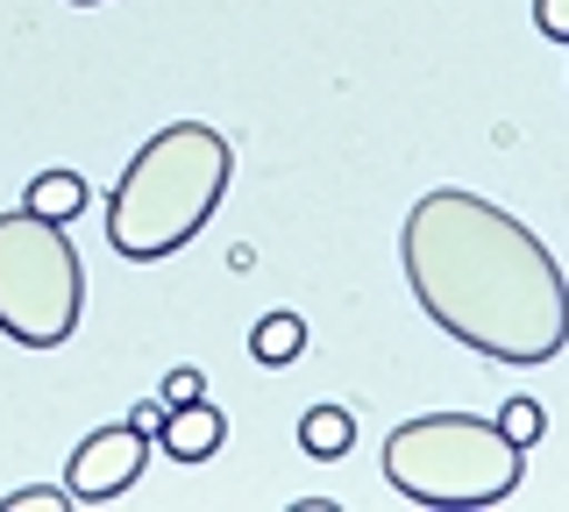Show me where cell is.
I'll list each match as a JSON object with an SVG mask.
<instances>
[{
	"instance_id": "5",
	"label": "cell",
	"mask_w": 569,
	"mask_h": 512,
	"mask_svg": "<svg viewBox=\"0 0 569 512\" xmlns=\"http://www.w3.org/2000/svg\"><path fill=\"white\" fill-rule=\"evenodd\" d=\"M142 463H150V434L142 428H129V420H121V428H93L79 449H71L64 491L79 505H114L121 491L142 476Z\"/></svg>"
},
{
	"instance_id": "1",
	"label": "cell",
	"mask_w": 569,
	"mask_h": 512,
	"mask_svg": "<svg viewBox=\"0 0 569 512\" xmlns=\"http://www.w3.org/2000/svg\"><path fill=\"white\" fill-rule=\"evenodd\" d=\"M420 313L491 363H548L569 342V278L548 242L477 192H427L399 228Z\"/></svg>"
},
{
	"instance_id": "6",
	"label": "cell",
	"mask_w": 569,
	"mask_h": 512,
	"mask_svg": "<svg viewBox=\"0 0 569 512\" xmlns=\"http://www.w3.org/2000/svg\"><path fill=\"white\" fill-rule=\"evenodd\" d=\"M221 441H228V413L213 399H192V405H171V413L157 420L150 449H164L171 463H207Z\"/></svg>"
},
{
	"instance_id": "4",
	"label": "cell",
	"mask_w": 569,
	"mask_h": 512,
	"mask_svg": "<svg viewBox=\"0 0 569 512\" xmlns=\"http://www.w3.org/2000/svg\"><path fill=\"white\" fill-rule=\"evenodd\" d=\"M86 307V271L64 221L0 214V334L22 349H64Z\"/></svg>"
},
{
	"instance_id": "3",
	"label": "cell",
	"mask_w": 569,
	"mask_h": 512,
	"mask_svg": "<svg viewBox=\"0 0 569 512\" xmlns=\"http://www.w3.org/2000/svg\"><path fill=\"white\" fill-rule=\"evenodd\" d=\"M527 476V449L506 441L498 420L477 413H420L385 434V484L406 505H506Z\"/></svg>"
},
{
	"instance_id": "10",
	"label": "cell",
	"mask_w": 569,
	"mask_h": 512,
	"mask_svg": "<svg viewBox=\"0 0 569 512\" xmlns=\"http://www.w3.org/2000/svg\"><path fill=\"white\" fill-rule=\"evenodd\" d=\"M498 428H506V441L533 449V441H541V428H548V413H541L533 399H506V405H498Z\"/></svg>"
},
{
	"instance_id": "15",
	"label": "cell",
	"mask_w": 569,
	"mask_h": 512,
	"mask_svg": "<svg viewBox=\"0 0 569 512\" xmlns=\"http://www.w3.org/2000/svg\"><path fill=\"white\" fill-rule=\"evenodd\" d=\"M71 8H93V0H71Z\"/></svg>"
},
{
	"instance_id": "12",
	"label": "cell",
	"mask_w": 569,
	"mask_h": 512,
	"mask_svg": "<svg viewBox=\"0 0 569 512\" xmlns=\"http://www.w3.org/2000/svg\"><path fill=\"white\" fill-rule=\"evenodd\" d=\"M192 399H207V378H200V370H192V363L164 370V384H157V405L171 413V405H192Z\"/></svg>"
},
{
	"instance_id": "7",
	"label": "cell",
	"mask_w": 569,
	"mask_h": 512,
	"mask_svg": "<svg viewBox=\"0 0 569 512\" xmlns=\"http://www.w3.org/2000/svg\"><path fill=\"white\" fill-rule=\"evenodd\" d=\"M299 449H307L313 463H342L356 449V413L349 405H307V413H299Z\"/></svg>"
},
{
	"instance_id": "13",
	"label": "cell",
	"mask_w": 569,
	"mask_h": 512,
	"mask_svg": "<svg viewBox=\"0 0 569 512\" xmlns=\"http://www.w3.org/2000/svg\"><path fill=\"white\" fill-rule=\"evenodd\" d=\"M533 29L548 43H569V0H533Z\"/></svg>"
},
{
	"instance_id": "8",
	"label": "cell",
	"mask_w": 569,
	"mask_h": 512,
	"mask_svg": "<svg viewBox=\"0 0 569 512\" xmlns=\"http://www.w3.org/2000/svg\"><path fill=\"white\" fill-rule=\"evenodd\" d=\"M29 214H43V221H79V207H86V179L79 171H43V179H29Z\"/></svg>"
},
{
	"instance_id": "11",
	"label": "cell",
	"mask_w": 569,
	"mask_h": 512,
	"mask_svg": "<svg viewBox=\"0 0 569 512\" xmlns=\"http://www.w3.org/2000/svg\"><path fill=\"white\" fill-rule=\"evenodd\" d=\"M0 505H8V512H71L79 499H71L64 484H29V491H8Z\"/></svg>"
},
{
	"instance_id": "9",
	"label": "cell",
	"mask_w": 569,
	"mask_h": 512,
	"mask_svg": "<svg viewBox=\"0 0 569 512\" xmlns=\"http://www.w3.org/2000/svg\"><path fill=\"white\" fill-rule=\"evenodd\" d=\"M299 349H307V321H299V313H263L257 321V334H249V357L257 363H292Z\"/></svg>"
},
{
	"instance_id": "2",
	"label": "cell",
	"mask_w": 569,
	"mask_h": 512,
	"mask_svg": "<svg viewBox=\"0 0 569 512\" xmlns=\"http://www.w3.org/2000/svg\"><path fill=\"white\" fill-rule=\"evenodd\" d=\"M228 171H236V150H228L221 129H207V121L157 129L129 157L114 192H107V242H114V257L157 263V257L186 250L213 221V207L228 200Z\"/></svg>"
},
{
	"instance_id": "14",
	"label": "cell",
	"mask_w": 569,
	"mask_h": 512,
	"mask_svg": "<svg viewBox=\"0 0 569 512\" xmlns=\"http://www.w3.org/2000/svg\"><path fill=\"white\" fill-rule=\"evenodd\" d=\"M157 420H164V405L150 399V405H136V413H129V428H142V434H157Z\"/></svg>"
}]
</instances>
